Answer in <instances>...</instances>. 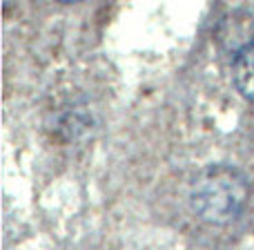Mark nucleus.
<instances>
[{
    "label": "nucleus",
    "mask_w": 254,
    "mask_h": 250,
    "mask_svg": "<svg viewBox=\"0 0 254 250\" xmlns=\"http://www.w3.org/2000/svg\"><path fill=\"white\" fill-rule=\"evenodd\" d=\"M192 203L210 224H230L248 203V181L232 166H210L192 185Z\"/></svg>",
    "instance_id": "1"
},
{
    "label": "nucleus",
    "mask_w": 254,
    "mask_h": 250,
    "mask_svg": "<svg viewBox=\"0 0 254 250\" xmlns=\"http://www.w3.org/2000/svg\"><path fill=\"white\" fill-rule=\"evenodd\" d=\"M232 74H234V83H237L239 92L250 103H254V43L246 45L234 56Z\"/></svg>",
    "instance_id": "2"
}]
</instances>
